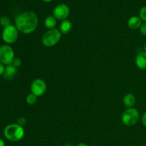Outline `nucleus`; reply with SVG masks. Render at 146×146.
<instances>
[{
  "mask_svg": "<svg viewBox=\"0 0 146 146\" xmlns=\"http://www.w3.org/2000/svg\"><path fill=\"white\" fill-rule=\"evenodd\" d=\"M42 1H45V2H49V1H51L52 0H42Z\"/></svg>",
  "mask_w": 146,
  "mask_h": 146,
  "instance_id": "26",
  "label": "nucleus"
},
{
  "mask_svg": "<svg viewBox=\"0 0 146 146\" xmlns=\"http://www.w3.org/2000/svg\"><path fill=\"white\" fill-rule=\"evenodd\" d=\"M19 31L14 25H9L4 28L2 31L3 41L8 44H14L18 38Z\"/></svg>",
  "mask_w": 146,
  "mask_h": 146,
  "instance_id": "6",
  "label": "nucleus"
},
{
  "mask_svg": "<svg viewBox=\"0 0 146 146\" xmlns=\"http://www.w3.org/2000/svg\"><path fill=\"white\" fill-rule=\"evenodd\" d=\"M26 101L29 105H34L36 103L37 96L33 94H29V95H27V98H26Z\"/></svg>",
  "mask_w": 146,
  "mask_h": 146,
  "instance_id": "15",
  "label": "nucleus"
},
{
  "mask_svg": "<svg viewBox=\"0 0 146 146\" xmlns=\"http://www.w3.org/2000/svg\"><path fill=\"white\" fill-rule=\"evenodd\" d=\"M17 68L14 66L13 64H10V65L7 66L5 68V71H4V74H3V77L4 79L6 80H12L15 75L17 74Z\"/></svg>",
  "mask_w": 146,
  "mask_h": 146,
  "instance_id": "9",
  "label": "nucleus"
},
{
  "mask_svg": "<svg viewBox=\"0 0 146 146\" xmlns=\"http://www.w3.org/2000/svg\"><path fill=\"white\" fill-rule=\"evenodd\" d=\"M143 48H144V51H145V52H146V43H145V44H144Z\"/></svg>",
  "mask_w": 146,
  "mask_h": 146,
  "instance_id": "25",
  "label": "nucleus"
},
{
  "mask_svg": "<svg viewBox=\"0 0 146 146\" xmlns=\"http://www.w3.org/2000/svg\"><path fill=\"white\" fill-rule=\"evenodd\" d=\"M0 146H5V143L1 139H0Z\"/></svg>",
  "mask_w": 146,
  "mask_h": 146,
  "instance_id": "23",
  "label": "nucleus"
},
{
  "mask_svg": "<svg viewBox=\"0 0 146 146\" xmlns=\"http://www.w3.org/2000/svg\"><path fill=\"white\" fill-rule=\"evenodd\" d=\"M14 52L13 48L9 45H2L0 47V62L4 65L12 64L14 60Z\"/></svg>",
  "mask_w": 146,
  "mask_h": 146,
  "instance_id": "5",
  "label": "nucleus"
},
{
  "mask_svg": "<svg viewBox=\"0 0 146 146\" xmlns=\"http://www.w3.org/2000/svg\"><path fill=\"white\" fill-rule=\"evenodd\" d=\"M123 102L124 105L125 106L128 107V108H132L136 102V98H135V96L132 94H128L123 97Z\"/></svg>",
  "mask_w": 146,
  "mask_h": 146,
  "instance_id": "13",
  "label": "nucleus"
},
{
  "mask_svg": "<svg viewBox=\"0 0 146 146\" xmlns=\"http://www.w3.org/2000/svg\"><path fill=\"white\" fill-rule=\"evenodd\" d=\"M4 71H5V67H4V64L0 62V76L4 74Z\"/></svg>",
  "mask_w": 146,
  "mask_h": 146,
  "instance_id": "21",
  "label": "nucleus"
},
{
  "mask_svg": "<svg viewBox=\"0 0 146 146\" xmlns=\"http://www.w3.org/2000/svg\"><path fill=\"white\" fill-rule=\"evenodd\" d=\"M135 64L140 69H146V52L141 51L138 53L135 58Z\"/></svg>",
  "mask_w": 146,
  "mask_h": 146,
  "instance_id": "10",
  "label": "nucleus"
},
{
  "mask_svg": "<svg viewBox=\"0 0 146 146\" xmlns=\"http://www.w3.org/2000/svg\"><path fill=\"white\" fill-rule=\"evenodd\" d=\"M21 64H22V62H21V60L20 59V58H14V61H13V63H12L13 65H14V66L17 67V68L19 67L21 65Z\"/></svg>",
  "mask_w": 146,
  "mask_h": 146,
  "instance_id": "19",
  "label": "nucleus"
},
{
  "mask_svg": "<svg viewBox=\"0 0 146 146\" xmlns=\"http://www.w3.org/2000/svg\"><path fill=\"white\" fill-rule=\"evenodd\" d=\"M61 32L57 29H53L47 31L43 35L41 41L46 47H52L56 45L61 38Z\"/></svg>",
  "mask_w": 146,
  "mask_h": 146,
  "instance_id": "3",
  "label": "nucleus"
},
{
  "mask_svg": "<svg viewBox=\"0 0 146 146\" xmlns=\"http://www.w3.org/2000/svg\"><path fill=\"white\" fill-rule=\"evenodd\" d=\"M141 24H142L141 19L138 17H135V16L131 17L128 21V26L131 29H137L140 28Z\"/></svg>",
  "mask_w": 146,
  "mask_h": 146,
  "instance_id": "12",
  "label": "nucleus"
},
{
  "mask_svg": "<svg viewBox=\"0 0 146 146\" xmlns=\"http://www.w3.org/2000/svg\"><path fill=\"white\" fill-rule=\"evenodd\" d=\"M46 91V84L41 78H36L34 80L31 84V94L38 96H41Z\"/></svg>",
  "mask_w": 146,
  "mask_h": 146,
  "instance_id": "7",
  "label": "nucleus"
},
{
  "mask_svg": "<svg viewBox=\"0 0 146 146\" xmlns=\"http://www.w3.org/2000/svg\"><path fill=\"white\" fill-rule=\"evenodd\" d=\"M77 146H88V145H87V144H85V143H80V144H78Z\"/></svg>",
  "mask_w": 146,
  "mask_h": 146,
  "instance_id": "24",
  "label": "nucleus"
},
{
  "mask_svg": "<svg viewBox=\"0 0 146 146\" xmlns=\"http://www.w3.org/2000/svg\"><path fill=\"white\" fill-rule=\"evenodd\" d=\"M140 18L146 22V6L143 7L140 11Z\"/></svg>",
  "mask_w": 146,
  "mask_h": 146,
  "instance_id": "17",
  "label": "nucleus"
},
{
  "mask_svg": "<svg viewBox=\"0 0 146 146\" xmlns=\"http://www.w3.org/2000/svg\"><path fill=\"white\" fill-rule=\"evenodd\" d=\"M44 24H45V27L49 30L55 29L56 26V19L54 16H48L45 19Z\"/></svg>",
  "mask_w": 146,
  "mask_h": 146,
  "instance_id": "14",
  "label": "nucleus"
},
{
  "mask_svg": "<svg viewBox=\"0 0 146 146\" xmlns=\"http://www.w3.org/2000/svg\"><path fill=\"white\" fill-rule=\"evenodd\" d=\"M139 117V113L135 108H129L123 113L122 122L127 126H133L138 123Z\"/></svg>",
  "mask_w": 146,
  "mask_h": 146,
  "instance_id": "4",
  "label": "nucleus"
},
{
  "mask_svg": "<svg viewBox=\"0 0 146 146\" xmlns=\"http://www.w3.org/2000/svg\"><path fill=\"white\" fill-rule=\"evenodd\" d=\"M4 135L7 140L12 142L19 141L24 136V128L17 123L10 124L4 128Z\"/></svg>",
  "mask_w": 146,
  "mask_h": 146,
  "instance_id": "2",
  "label": "nucleus"
},
{
  "mask_svg": "<svg viewBox=\"0 0 146 146\" xmlns=\"http://www.w3.org/2000/svg\"><path fill=\"white\" fill-rule=\"evenodd\" d=\"M17 124L21 127L25 126L26 124H27V120H26V118H24V117H20V118H19L18 120H17Z\"/></svg>",
  "mask_w": 146,
  "mask_h": 146,
  "instance_id": "18",
  "label": "nucleus"
},
{
  "mask_svg": "<svg viewBox=\"0 0 146 146\" xmlns=\"http://www.w3.org/2000/svg\"><path fill=\"white\" fill-rule=\"evenodd\" d=\"M38 19L36 14L33 11H27L18 15L15 20V27L23 34H31L35 31L38 26Z\"/></svg>",
  "mask_w": 146,
  "mask_h": 146,
  "instance_id": "1",
  "label": "nucleus"
},
{
  "mask_svg": "<svg viewBox=\"0 0 146 146\" xmlns=\"http://www.w3.org/2000/svg\"><path fill=\"white\" fill-rule=\"evenodd\" d=\"M0 24H1L2 27H4V28L8 26L11 25L10 24V19L8 17H6V16H4V17H1L0 18Z\"/></svg>",
  "mask_w": 146,
  "mask_h": 146,
  "instance_id": "16",
  "label": "nucleus"
},
{
  "mask_svg": "<svg viewBox=\"0 0 146 146\" xmlns=\"http://www.w3.org/2000/svg\"><path fill=\"white\" fill-rule=\"evenodd\" d=\"M142 123L144 126L146 127V112L143 115L142 117Z\"/></svg>",
  "mask_w": 146,
  "mask_h": 146,
  "instance_id": "22",
  "label": "nucleus"
},
{
  "mask_svg": "<svg viewBox=\"0 0 146 146\" xmlns=\"http://www.w3.org/2000/svg\"><path fill=\"white\" fill-rule=\"evenodd\" d=\"M70 13L69 7L65 4H60L54 8L53 15L56 19L64 21L68 17Z\"/></svg>",
  "mask_w": 146,
  "mask_h": 146,
  "instance_id": "8",
  "label": "nucleus"
},
{
  "mask_svg": "<svg viewBox=\"0 0 146 146\" xmlns=\"http://www.w3.org/2000/svg\"><path fill=\"white\" fill-rule=\"evenodd\" d=\"M64 146H73L72 145H71V144H66Z\"/></svg>",
  "mask_w": 146,
  "mask_h": 146,
  "instance_id": "27",
  "label": "nucleus"
},
{
  "mask_svg": "<svg viewBox=\"0 0 146 146\" xmlns=\"http://www.w3.org/2000/svg\"><path fill=\"white\" fill-rule=\"evenodd\" d=\"M60 31L63 34H67L72 30L73 24L70 20L65 19L60 24Z\"/></svg>",
  "mask_w": 146,
  "mask_h": 146,
  "instance_id": "11",
  "label": "nucleus"
},
{
  "mask_svg": "<svg viewBox=\"0 0 146 146\" xmlns=\"http://www.w3.org/2000/svg\"><path fill=\"white\" fill-rule=\"evenodd\" d=\"M140 31L143 35L146 36V22L143 23L140 27Z\"/></svg>",
  "mask_w": 146,
  "mask_h": 146,
  "instance_id": "20",
  "label": "nucleus"
}]
</instances>
